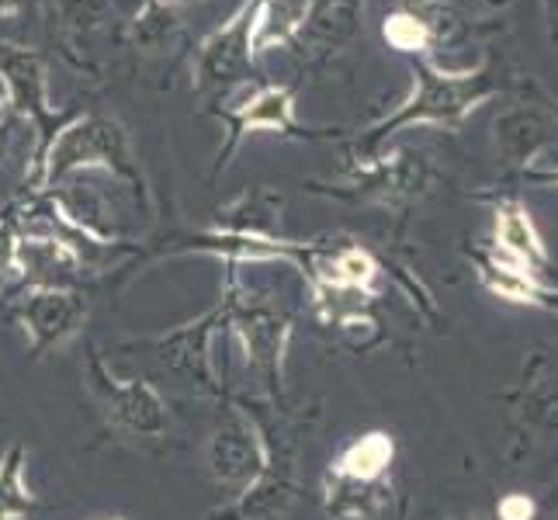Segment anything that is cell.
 Instances as JSON below:
<instances>
[{"mask_svg": "<svg viewBox=\"0 0 558 520\" xmlns=\"http://www.w3.org/2000/svg\"><path fill=\"white\" fill-rule=\"evenodd\" d=\"M73 233L98 246L136 243L153 222V198L146 181H125L108 170H76L43 191Z\"/></svg>", "mask_w": 558, "mask_h": 520, "instance_id": "cell-1", "label": "cell"}, {"mask_svg": "<svg viewBox=\"0 0 558 520\" xmlns=\"http://www.w3.org/2000/svg\"><path fill=\"white\" fill-rule=\"evenodd\" d=\"M76 170H108L125 181H146L132 149L129 129L101 111L70 114V119L38 146L25 164L28 195H43L56 181Z\"/></svg>", "mask_w": 558, "mask_h": 520, "instance_id": "cell-2", "label": "cell"}, {"mask_svg": "<svg viewBox=\"0 0 558 520\" xmlns=\"http://www.w3.org/2000/svg\"><path fill=\"white\" fill-rule=\"evenodd\" d=\"M413 94L407 105H399L392 114H385L381 122L364 129V136L357 146L378 149L389 136H396L407 125H445L454 129L461 125L465 114H472L493 94V81L486 70L478 66L472 73H448L437 63H430L427 56L413 60Z\"/></svg>", "mask_w": 558, "mask_h": 520, "instance_id": "cell-3", "label": "cell"}, {"mask_svg": "<svg viewBox=\"0 0 558 520\" xmlns=\"http://www.w3.org/2000/svg\"><path fill=\"white\" fill-rule=\"evenodd\" d=\"M226 292H229V323L226 326H233L236 330L243 351H246L250 372L260 378L267 396L278 402L284 351H288V340H292V316H288L284 310H278L275 302L240 292L236 275H229Z\"/></svg>", "mask_w": 558, "mask_h": 520, "instance_id": "cell-4", "label": "cell"}, {"mask_svg": "<svg viewBox=\"0 0 558 520\" xmlns=\"http://www.w3.org/2000/svg\"><path fill=\"white\" fill-rule=\"evenodd\" d=\"M211 114L222 122L226 140L216 153V167H211V178L229 167V160L236 157L246 136L254 132H275L281 140H316V129L302 125L295 114V87L292 84H257L250 87L240 101L226 105V108H211Z\"/></svg>", "mask_w": 558, "mask_h": 520, "instance_id": "cell-5", "label": "cell"}, {"mask_svg": "<svg viewBox=\"0 0 558 520\" xmlns=\"http://www.w3.org/2000/svg\"><path fill=\"white\" fill-rule=\"evenodd\" d=\"M257 14L260 0H240V8L226 22L208 32L195 56V87L198 90H229L254 76L257 63Z\"/></svg>", "mask_w": 558, "mask_h": 520, "instance_id": "cell-6", "label": "cell"}, {"mask_svg": "<svg viewBox=\"0 0 558 520\" xmlns=\"http://www.w3.org/2000/svg\"><path fill=\"white\" fill-rule=\"evenodd\" d=\"M87 382L114 431H122L129 437H163L167 434V427H170L167 402L149 382L111 375L101 354L87 358Z\"/></svg>", "mask_w": 558, "mask_h": 520, "instance_id": "cell-7", "label": "cell"}, {"mask_svg": "<svg viewBox=\"0 0 558 520\" xmlns=\"http://www.w3.org/2000/svg\"><path fill=\"white\" fill-rule=\"evenodd\" d=\"M226 323H229V292H222L219 302L211 305L205 316H198L195 323H184L157 340H149V347H153V354H157L160 368L170 372L178 382H184L187 389L219 396V382H216V372H211V340H216V330Z\"/></svg>", "mask_w": 558, "mask_h": 520, "instance_id": "cell-8", "label": "cell"}, {"mask_svg": "<svg viewBox=\"0 0 558 520\" xmlns=\"http://www.w3.org/2000/svg\"><path fill=\"white\" fill-rule=\"evenodd\" d=\"M90 302L81 288H22L14 299V319L25 330L35 358L66 347L84 330Z\"/></svg>", "mask_w": 558, "mask_h": 520, "instance_id": "cell-9", "label": "cell"}, {"mask_svg": "<svg viewBox=\"0 0 558 520\" xmlns=\"http://www.w3.org/2000/svg\"><path fill=\"white\" fill-rule=\"evenodd\" d=\"M205 469L219 486L236 496L250 489L267 469V440L250 410H229L205 445Z\"/></svg>", "mask_w": 558, "mask_h": 520, "instance_id": "cell-10", "label": "cell"}, {"mask_svg": "<svg viewBox=\"0 0 558 520\" xmlns=\"http://www.w3.org/2000/svg\"><path fill=\"white\" fill-rule=\"evenodd\" d=\"M0 76H4L11 94V114L32 132V146L38 149L70 114H60L49 98V66L43 52L35 49H8L0 60ZM32 149V153H35Z\"/></svg>", "mask_w": 558, "mask_h": 520, "instance_id": "cell-11", "label": "cell"}, {"mask_svg": "<svg viewBox=\"0 0 558 520\" xmlns=\"http://www.w3.org/2000/svg\"><path fill=\"white\" fill-rule=\"evenodd\" d=\"M211 229L226 237H254V240L281 237V195L271 184L246 188L216 211V226Z\"/></svg>", "mask_w": 558, "mask_h": 520, "instance_id": "cell-12", "label": "cell"}, {"mask_svg": "<svg viewBox=\"0 0 558 520\" xmlns=\"http://www.w3.org/2000/svg\"><path fill=\"white\" fill-rule=\"evenodd\" d=\"M361 25V0H310V14L295 38V49H337Z\"/></svg>", "mask_w": 558, "mask_h": 520, "instance_id": "cell-13", "label": "cell"}, {"mask_svg": "<svg viewBox=\"0 0 558 520\" xmlns=\"http://www.w3.org/2000/svg\"><path fill=\"white\" fill-rule=\"evenodd\" d=\"M184 32V11L163 0H143L125 25V46L140 56H163Z\"/></svg>", "mask_w": 558, "mask_h": 520, "instance_id": "cell-14", "label": "cell"}, {"mask_svg": "<svg viewBox=\"0 0 558 520\" xmlns=\"http://www.w3.org/2000/svg\"><path fill=\"white\" fill-rule=\"evenodd\" d=\"M392 437L389 434H364L354 445L337 458L333 465V479H343V483H361V486H375L381 472L392 465Z\"/></svg>", "mask_w": 558, "mask_h": 520, "instance_id": "cell-15", "label": "cell"}, {"mask_svg": "<svg viewBox=\"0 0 558 520\" xmlns=\"http://www.w3.org/2000/svg\"><path fill=\"white\" fill-rule=\"evenodd\" d=\"M49 11L60 25L70 49H87L94 35H101L114 14V0H49Z\"/></svg>", "mask_w": 558, "mask_h": 520, "instance_id": "cell-16", "label": "cell"}, {"mask_svg": "<svg viewBox=\"0 0 558 520\" xmlns=\"http://www.w3.org/2000/svg\"><path fill=\"white\" fill-rule=\"evenodd\" d=\"M496 243L504 246L510 257H517L527 267H545L548 264L542 237H537L531 216L517 202H510V205H504L496 211Z\"/></svg>", "mask_w": 558, "mask_h": 520, "instance_id": "cell-17", "label": "cell"}, {"mask_svg": "<svg viewBox=\"0 0 558 520\" xmlns=\"http://www.w3.org/2000/svg\"><path fill=\"white\" fill-rule=\"evenodd\" d=\"M25 461L28 451L22 440L0 455V520H32L35 493L25 483Z\"/></svg>", "mask_w": 558, "mask_h": 520, "instance_id": "cell-18", "label": "cell"}, {"mask_svg": "<svg viewBox=\"0 0 558 520\" xmlns=\"http://www.w3.org/2000/svg\"><path fill=\"white\" fill-rule=\"evenodd\" d=\"M381 35H385V43H389L392 49L410 52V56H416V60H420V56L430 52L434 38H437V28H434V22L423 11L399 8V11H392L389 17H385Z\"/></svg>", "mask_w": 558, "mask_h": 520, "instance_id": "cell-19", "label": "cell"}, {"mask_svg": "<svg viewBox=\"0 0 558 520\" xmlns=\"http://www.w3.org/2000/svg\"><path fill=\"white\" fill-rule=\"evenodd\" d=\"M483 281L499 299H513V302H542L548 295L531 275L521 271V267H510V264H499V261L483 264Z\"/></svg>", "mask_w": 558, "mask_h": 520, "instance_id": "cell-20", "label": "cell"}, {"mask_svg": "<svg viewBox=\"0 0 558 520\" xmlns=\"http://www.w3.org/2000/svg\"><path fill=\"white\" fill-rule=\"evenodd\" d=\"M14 246H17V233L8 216H0V285L14 281Z\"/></svg>", "mask_w": 558, "mask_h": 520, "instance_id": "cell-21", "label": "cell"}, {"mask_svg": "<svg viewBox=\"0 0 558 520\" xmlns=\"http://www.w3.org/2000/svg\"><path fill=\"white\" fill-rule=\"evenodd\" d=\"M534 517V499L524 493H510L499 499V520H531Z\"/></svg>", "mask_w": 558, "mask_h": 520, "instance_id": "cell-22", "label": "cell"}, {"mask_svg": "<svg viewBox=\"0 0 558 520\" xmlns=\"http://www.w3.org/2000/svg\"><path fill=\"white\" fill-rule=\"evenodd\" d=\"M17 119L11 114L8 122H0V167H4L11 160V153H14V140H17V132H14Z\"/></svg>", "mask_w": 558, "mask_h": 520, "instance_id": "cell-23", "label": "cell"}, {"mask_svg": "<svg viewBox=\"0 0 558 520\" xmlns=\"http://www.w3.org/2000/svg\"><path fill=\"white\" fill-rule=\"evenodd\" d=\"M35 0H0V22H17Z\"/></svg>", "mask_w": 558, "mask_h": 520, "instance_id": "cell-24", "label": "cell"}, {"mask_svg": "<svg viewBox=\"0 0 558 520\" xmlns=\"http://www.w3.org/2000/svg\"><path fill=\"white\" fill-rule=\"evenodd\" d=\"M8 119H11V94H8L4 76H0V122H8Z\"/></svg>", "mask_w": 558, "mask_h": 520, "instance_id": "cell-25", "label": "cell"}, {"mask_svg": "<svg viewBox=\"0 0 558 520\" xmlns=\"http://www.w3.org/2000/svg\"><path fill=\"white\" fill-rule=\"evenodd\" d=\"M163 4H174V8H191V4H202V0H163Z\"/></svg>", "mask_w": 558, "mask_h": 520, "instance_id": "cell-26", "label": "cell"}, {"mask_svg": "<svg viewBox=\"0 0 558 520\" xmlns=\"http://www.w3.org/2000/svg\"><path fill=\"white\" fill-rule=\"evenodd\" d=\"M542 181H551V184H558V170H551V173H542Z\"/></svg>", "mask_w": 558, "mask_h": 520, "instance_id": "cell-27", "label": "cell"}]
</instances>
